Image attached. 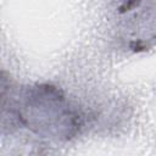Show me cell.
<instances>
[{"label":"cell","instance_id":"1","mask_svg":"<svg viewBox=\"0 0 156 156\" xmlns=\"http://www.w3.org/2000/svg\"><path fill=\"white\" fill-rule=\"evenodd\" d=\"M18 124L37 134L68 139L82 127L80 115L71 108L62 91L51 84L27 87L10 105Z\"/></svg>","mask_w":156,"mask_h":156},{"label":"cell","instance_id":"2","mask_svg":"<svg viewBox=\"0 0 156 156\" xmlns=\"http://www.w3.org/2000/svg\"><path fill=\"white\" fill-rule=\"evenodd\" d=\"M140 2V0H123L122 5L119 6V12H127L129 10H132L133 7H135Z\"/></svg>","mask_w":156,"mask_h":156}]
</instances>
